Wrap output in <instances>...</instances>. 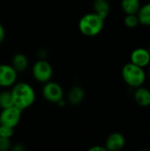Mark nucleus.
<instances>
[{"instance_id": "nucleus-11", "label": "nucleus", "mask_w": 150, "mask_h": 151, "mask_svg": "<svg viewBox=\"0 0 150 151\" xmlns=\"http://www.w3.org/2000/svg\"><path fill=\"white\" fill-rule=\"evenodd\" d=\"M85 97V91L80 86H74L68 93L67 100L72 105H79Z\"/></svg>"}, {"instance_id": "nucleus-3", "label": "nucleus", "mask_w": 150, "mask_h": 151, "mask_svg": "<svg viewBox=\"0 0 150 151\" xmlns=\"http://www.w3.org/2000/svg\"><path fill=\"white\" fill-rule=\"evenodd\" d=\"M121 74L124 81L129 87L133 88L141 87L147 79V74L144 71V68L140 67L131 62L123 66Z\"/></svg>"}, {"instance_id": "nucleus-8", "label": "nucleus", "mask_w": 150, "mask_h": 151, "mask_svg": "<svg viewBox=\"0 0 150 151\" xmlns=\"http://www.w3.org/2000/svg\"><path fill=\"white\" fill-rule=\"evenodd\" d=\"M131 63L145 68L150 65V53L149 49L146 48H137L133 50L130 56Z\"/></svg>"}, {"instance_id": "nucleus-24", "label": "nucleus", "mask_w": 150, "mask_h": 151, "mask_svg": "<svg viewBox=\"0 0 150 151\" xmlns=\"http://www.w3.org/2000/svg\"><path fill=\"white\" fill-rule=\"evenodd\" d=\"M149 53H150V46H149Z\"/></svg>"}, {"instance_id": "nucleus-4", "label": "nucleus", "mask_w": 150, "mask_h": 151, "mask_svg": "<svg viewBox=\"0 0 150 151\" xmlns=\"http://www.w3.org/2000/svg\"><path fill=\"white\" fill-rule=\"evenodd\" d=\"M32 74L36 81L40 83H46L51 80L53 69L47 60L42 58L34 64L32 67Z\"/></svg>"}, {"instance_id": "nucleus-13", "label": "nucleus", "mask_w": 150, "mask_h": 151, "mask_svg": "<svg viewBox=\"0 0 150 151\" xmlns=\"http://www.w3.org/2000/svg\"><path fill=\"white\" fill-rule=\"evenodd\" d=\"M11 65L18 73L24 72L28 66V59L27 56L22 53L15 54L11 60Z\"/></svg>"}, {"instance_id": "nucleus-10", "label": "nucleus", "mask_w": 150, "mask_h": 151, "mask_svg": "<svg viewBox=\"0 0 150 151\" xmlns=\"http://www.w3.org/2000/svg\"><path fill=\"white\" fill-rule=\"evenodd\" d=\"M134 100L141 107L150 106V90L142 86L137 88L134 92Z\"/></svg>"}, {"instance_id": "nucleus-9", "label": "nucleus", "mask_w": 150, "mask_h": 151, "mask_svg": "<svg viewBox=\"0 0 150 151\" xmlns=\"http://www.w3.org/2000/svg\"><path fill=\"white\" fill-rule=\"evenodd\" d=\"M126 145V139L120 133L111 134L105 142V148L107 150L118 151L121 150Z\"/></svg>"}, {"instance_id": "nucleus-20", "label": "nucleus", "mask_w": 150, "mask_h": 151, "mask_svg": "<svg viewBox=\"0 0 150 151\" xmlns=\"http://www.w3.org/2000/svg\"><path fill=\"white\" fill-rule=\"evenodd\" d=\"M11 150L12 151H24L25 150V147L21 143H17L13 147H11Z\"/></svg>"}, {"instance_id": "nucleus-14", "label": "nucleus", "mask_w": 150, "mask_h": 151, "mask_svg": "<svg viewBox=\"0 0 150 151\" xmlns=\"http://www.w3.org/2000/svg\"><path fill=\"white\" fill-rule=\"evenodd\" d=\"M141 4V0H122L121 8L126 14H137Z\"/></svg>"}, {"instance_id": "nucleus-7", "label": "nucleus", "mask_w": 150, "mask_h": 151, "mask_svg": "<svg viewBox=\"0 0 150 151\" xmlns=\"http://www.w3.org/2000/svg\"><path fill=\"white\" fill-rule=\"evenodd\" d=\"M18 72L11 65L1 64L0 65V87L10 88L12 87L17 81Z\"/></svg>"}, {"instance_id": "nucleus-22", "label": "nucleus", "mask_w": 150, "mask_h": 151, "mask_svg": "<svg viewBox=\"0 0 150 151\" xmlns=\"http://www.w3.org/2000/svg\"><path fill=\"white\" fill-rule=\"evenodd\" d=\"M4 36H5V31H4V28L3 25L0 23V43L4 41Z\"/></svg>"}, {"instance_id": "nucleus-23", "label": "nucleus", "mask_w": 150, "mask_h": 151, "mask_svg": "<svg viewBox=\"0 0 150 151\" xmlns=\"http://www.w3.org/2000/svg\"><path fill=\"white\" fill-rule=\"evenodd\" d=\"M148 74H149V78H150V67H149V72H148Z\"/></svg>"}, {"instance_id": "nucleus-21", "label": "nucleus", "mask_w": 150, "mask_h": 151, "mask_svg": "<svg viewBox=\"0 0 150 151\" xmlns=\"http://www.w3.org/2000/svg\"><path fill=\"white\" fill-rule=\"evenodd\" d=\"M88 151H107V150H106L105 146L103 147V146L95 145V146H94V147L90 148V149L88 150Z\"/></svg>"}, {"instance_id": "nucleus-19", "label": "nucleus", "mask_w": 150, "mask_h": 151, "mask_svg": "<svg viewBox=\"0 0 150 151\" xmlns=\"http://www.w3.org/2000/svg\"><path fill=\"white\" fill-rule=\"evenodd\" d=\"M11 148V139L0 136V151H7Z\"/></svg>"}, {"instance_id": "nucleus-17", "label": "nucleus", "mask_w": 150, "mask_h": 151, "mask_svg": "<svg viewBox=\"0 0 150 151\" xmlns=\"http://www.w3.org/2000/svg\"><path fill=\"white\" fill-rule=\"evenodd\" d=\"M124 23L129 28L136 27L140 24L137 14H126L124 19Z\"/></svg>"}, {"instance_id": "nucleus-2", "label": "nucleus", "mask_w": 150, "mask_h": 151, "mask_svg": "<svg viewBox=\"0 0 150 151\" xmlns=\"http://www.w3.org/2000/svg\"><path fill=\"white\" fill-rule=\"evenodd\" d=\"M104 20L95 12H89L83 15L79 21V29L86 36L93 37L99 35L103 27Z\"/></svg>"}, {"instance_id": "nucleus-6", "label": "nucleus", "mask_w": 150, "mask_h": 151, "mask_svg": "<svg viewBox=\"0 0 150 151\" xmlns=\"http://www.w3.org/2000/svg\"><path fill=\"white\" fill-rule=\"evenodd\" d=\"M42 92L45 100L52 104H58V102L63 100L64 97V90L62 87L58 83L51 81L44 83Z\"/></svg>"}, {"instance_id": "nucleus-16", "label": "nucleus", "mask_w": 150, "mask_h": 151, "mask_svg": "<svg viewBox=\"0 0 150 151\" xmlns=\"http://www.w3.org/2000/svg\"><path fill=\"white\" fill-rule=\"evenodd\" d=\"M13 105L11 90H3L0 92V108L4 109Z\"/></svg>"}, {"instance_id": "nucleus-5", "label": "nucleus", "mask_w": 150, "mask_h": 151, "mask_svg": "<svg viewBox=\"0 0 150 151\" xmlns=\"http://www.w3.org/2000/svg\"><path fill=\"white\" fill-rule=\"evenodd\" d=\"M21 113L22 111L14 105L2 109L0 112V125L15 128L21 119Z\"/></svg>"}, {"instance_id": "nucleus-1", "label": "nucleus", "mask_w": 150, "mask_h": 151, "mask_svg": "<svg viewBox=\"0 0 150 151\" xmlns=\"http://www.w3.org/2000/svg\"><path fill=\"white\" fill-rule=\"evenodd\" d=\"M13 105L22 111L29 108L35 101V92L27 82H16L11 89Z\"/></svg>"}, {"instance_id": "nucleus-15", "label": "nucleus", "mask_w": 150, "mask_h": 151, "mask_svg": "<svg viewBox=\"0 0 150 151\" xmlns=\"http://www.w3.org/2000/svg\"><path fill=\"white\" fill-rule=\"evenodd\" d=\"M137 17L141 25L150 27V2L140 7L137 12Z\"/></svg>"}, {"instance_id": "nucleus-12", "label": "nucleus", "mask_w": 150, "mask_h": 151, "mask_svg": "<svg viewBox=\"0 0 150 151\" xmlns=\"http://www.w3.org/2000/svg\"><path fill=\"white\" fill-rule=\"evenodd\" d=\"M93 9L94 12H95L97 15L105 19L110 13L111 5L108 0H94Z\"/></svg>"}, {"instance_id": "nucleus-18", "label": "nucleus", "mask_w": 150, "mask_h": 151, "mask_svg": "<svg viewBox=\"0 0 150 151\" xmlns=\"http://www.w3.org/2000/svg\"><path fill=\"white\" fill-rule=\"evenodd\" d=\"M14 134V128L4 125H0V136L11 139Z\"/></svg>"}]
</instances>
